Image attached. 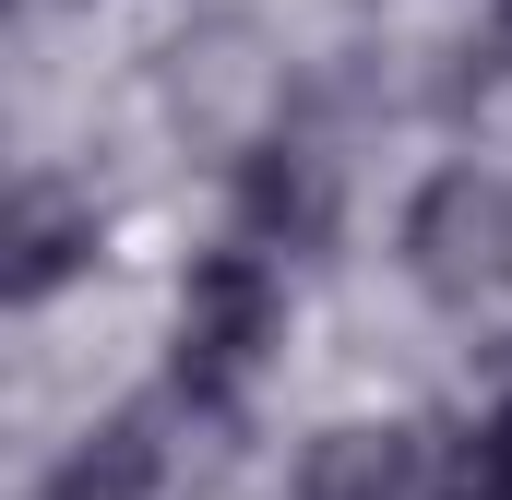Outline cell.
<instances>
[{
	"instance_id": "52a82bcc",
	"label": "cell",
	"mask_w": 512,
	"mask_h": 500,
	"mask_svg": "<svg viewBox=\"0 0 512 500\" xmlns=\"http://www.w3.org/2000/svg\"><path fill=\"white\" fill-rule=\"evenodd\" d=\"M429 500H512V393L429 465Z\"/></svg>"
},
{
	"instance_id": "7a4b0ae2",
	"label": "cell",
	"mask_w": 512,
	"mask_h": 500,
	"mask_svg": "<svg viewBox=\"0 0 512 500\" xmlns=\"http://www.w3.org/2000/svg\"><path fill=\"white\" fill-rule=\"evenodd\" d=\"M393 250H405L417 298H441V310L501 298V286H512V179H489V167H441V179H417Z\"/></svg>"
},
{
	"instance_id": "277c9868",
	"label": "cell",
	"mask_w": 512,
	"mask_h": 500,
	"mask_svg": "<svg viewBox=\"0 0 512 500\" xmlns=\"http://www.w3.org/2000/svg\"><path fill=\"white\" fill-rule=\"evenodd\" d=\"M334 215H346L334 155H310V143H251V155H239V239H262V250H322Z\"/></svg>"
},
{
	"instance_id": "6da1fadb",
	"label": "cell",
	"mask_w": 512,
	"mask_h": 500,
	"mask_svg": "<svg viewBox=\"0 0 512 500\" xmlns=\"http://www.w3.org/2000/svg\"><path fill=\"white\" fill-rule=\"evenodd\" d=\"M286 346V274L262 239H227L179 274V322H167V370L203 417H227L239 393L262 381V358Z\"/></svg>"
},
{
	"instance_id": "8992f818",
	"label": "cell",
	"mask_w": 512,
	"mask_h": 500,
	"mask_svg": "<svg viewBox=\"0 0 512 500\" xmlns=\"http://www.w3.org/2000/svg\"><path fill=\"white\" fill-rule=\"evenodd\" d=\"M155 489H167L155 417H96V429L60 453V477H48V500H155Z\"/></svg>"
},
{
	"instance_id": "3957f363",
	"label": "cell",
	"mask_w": 512,
	"mask_h": 500,
	"mask_svg": "<svg viewBox=\"0 0 512 500\" xmlns=\"http://www.w3.org/2000/svg\"><path fill=\"white\" fill-rule=\"evenodd\" d=\"M286 500H429V441L405 417H334L298 441Z\"/></svg>"
},
{
	"instance_id": "5b68a950",
	"label": "cell",
	"mask_w": 512,
	"mask_h": 500,
	"mask_svg": "<svg viewBox=\"0 0 512 500\" xmlns=\"http://www.w3.org/2000/svg\"><path fill=\"white\" fill-rule=\"evenodd\" d=\"M84 262H96V215H84L72 191L24 179V191H12V262H0V286L36 310V298H48V286H72Z\"/></svg>"
}]
</instances>
